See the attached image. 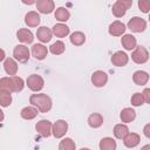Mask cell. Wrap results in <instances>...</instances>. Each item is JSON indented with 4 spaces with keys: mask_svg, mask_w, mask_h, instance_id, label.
Here are the masks:
<instances>
[{
    "mask_svg": "<svg viewBox=\"0 0 150 150\" xmlns=\"http://www.w3.org/2000/svg\"><path fill=\"white\" fill-rule=\"evenodd\" d=\"M29 103L40 112H48L53 105L52 98L47 94H33L29 97Z\"/></svg>",
    "mask_w": 150,
    "mask_h": 150,
    "instance_id": "6da1fadb",
    "label": "cell"
},
{
    "mask_svg": "<svg viewBox=\"0 0 150 150\" xmlns=\"http://www.w3.org/2000/svg\"><path fill=\"white\" fill-rule=\"evenodd\" d=\"M131 6H132V0H117L112 5L111 11L116 18H122Z\"/></svg>",
    "mask_w": 150,
    "mask_h": 150,
    "instance_id": "7a4b0ae2",
    "label": "cell"
},
{
    "mask_svg": "<svg viewBox=\"0 0 150 150\" xmlns=\"http://www.w3.org/2000/svg\"><path fill=\"white\" fill-rule=\"evenodd\" d=\"M131 60L137 64H143L149 60V52L143 46H136L131 53Z\"/></svg>",
    "mask_w": 150,
    "mask_h": 150,
    "instance_id": "3957f363",
    "label": "cell"
},
{
    "mask_svg": "<svg viewBox=\"0 0 150 150\" xmlns=\"http://www.w3.org/2000/svg\"><path fill=\"white\" fill-rule=\"evenodd\" d=\"M13 56H14V59L16 61H19L21 63H25V62H27L29 60L30 52H29V49H28L27 46H25V45H18L13 49Z\"/></svg>",
    "mask_w": 150,
    "mask_h": 150,
    "instance_id": "277c9868",
    "label": "cell"
},
{
    "mask_svg": "<svg viewBox=\"0 0 150 150\" xmlns=\"http://www.w3.org/2000/svg\"><path fill=\"white\" fill-rule=\"evenodd\" d=\"M26 84H27V87L32 90V91H40L42 88H43V86H45V81H43V79L40 76V75H38V74H32V75H29L28 77H27V80H26Z\"/></svg>",
    "mask_w": 150,
    "mask_h": 150,
    "instance_id": "5b68a950",
    "label": "cell"
},
{
    "mask_svg": "<svg viewBox=\"0 0 150 150\" xmlns=\"http://www.w3.org/2000/svg\"><path fill=\"white\" fill-rule=\"evenodd\" d=\"M128 28L134 33H142L146 28V21L139 16H134L129 20Z\"/></svg>",
    "mask_w": 150,
    "mask_h": 150,
    "instance_id": "8992f818",
    "label": "cell"
},
{
    "mask_svg": "<svg viewBox=\"0 0 150 150\" xmlns=\"http://www.w3.org/2000/svg\"><path fill=\"white\" fill-rule=\"evenodd\" d=\"M68 131V123L64 120H57L52 127V134L55 138H62Z\"/></svg>",
    "mask_w": 150,
    "mask_h": 150,
    "instance_id": "52a82bcc",
    "label": "cell"
},
{
    "mask_svg": "<svg viewBox=\"0 0 150 150\" xmlns=\"http://www.w3.org/2000/svg\"><path fill=\"white\" fill-rule=\"evenodd\" d=\"M52 122L48 120H41L35 124L36 131L42 136V137H49L52 135Z\"/></svg>",
    "mask_w": 150,
    "mask_h": 150,
    "instance_id": "ba28073f",
    "label": "cell"
},
{
    "mask_svg": "<svg viewBox=\"0 0 150 150\" xmlns=\"http://www.w3.org/2000/svg\"><path fill=\"white\" fill-rule=\"evenodd\" d=\"M108 82V75L103 70H96L91 75V83L95 87H104Z\"/></svg>",
    "mask_w": 150,
    "mask_h": 150,
    "instance_id": "9c48e42d",
    "label": "cell"
},
{
    "mask_svg": "<svg viewBox=\"0 0 150 150\" xmlns=\"http://www.w3.org/2000/svg\"><path fill=\"white\" fill-rule=\"evenodd\" d=\"M36 8L42 14H49L55 9V4L53 0H39L36 2Z\"/></svg>",
    "mask_w": 150,
    "mask_h": 150,
    "instance_id": "30bf717a",
    "label": "cell"
},
{
    "mask_svg": "<svg viewBox=\"0 0 150 150\" xmlns=\"http://www.w3.org/2000/svg\"><path fill=\"white\" fill-rule=\"evenodd\" d=\"M125 29H127V28H125V25H124L122 21L116 20V21H112V22L110 23L108 32H109V34L112 35V36H121L122 34H124Z\"/></svg>",
    "mask_w": 150,
    "mask_h": 150,
    "instance_id": "8fae6325",
    "label": "cell"
},
{
    "mask_svg": "<svg viewBox=\"0 0 150 150\" xmlns=\"http://www.w3.org/2000/svg\"><path fill=\"white\" fill-rule=\"evenodd\" d=\"M32 54L36 60H45L48 55V49L42 43H35L32 47Z\"/></svg>",
    "mask_w": 150,
    "mask_h": 150,
    "instance_id": "7c38bea8",
    "label": "cell"
},
{
    "mask_svg": "<svg viewBox=\"0 0 150 150\" xmlns=\"http://www.w3.org/2000/svg\"><path fill=\"white\" fill-rule=\"evenodd\" d=\"M128 61H129V56L122 50L114 53L111 56V63L116 67H124L128 63Z\"/></svg>",
    "mask_w": 150,
    "mask_h": 150,
    "instance_id": "4fadbf2b",
    "label": "cell"
},
{
    "mask_svg": "<svg viewBox=\"0 0 150 150\" xmlns=\"http://www.w3.org/2000/svg\"><path fill=\"white\" fill-rule=\"evenodd\" d=\"M52 29H49L48 27L46 26H42V27H39L38 30H36V38L38 40H40L42 43H47L52 40Z\"/></svg>",
    "mask_w": 150,
    "mask_h": 150,
    "instance_id": "5bb4252c",
    "label": "cell"
},
{
    "mask_svg": "<svg viewBox=\"0 0 150 150\" xmlns=\"http://www.w3.org/2000/svg\"><path fill=\"white\" fill-rule=\"evenodd\" d=\"M40 21H41V18L39 13L35 11H30L25 15V22L28 27H38Z\"/></svg>",
    "mask_w": 150,
    "mask_h": 150,
    "instance_id": "9a60e30c",
    "label": "cell"
},
{
    "mask_svg": "<svg viewBox=\"0 0 150 150\" xmlns=\"http://www.w3.org/2000/svg\"><path fill=\"white\" fill-rule=\"evenodd\" d=\"M121 43L123 46V48L125 50H132L136 48L137 46V41H136V38L131 34H124L121 39Z\"/></svg>",
    "mask_w": 150,
    "mask_h": 150,
    "instance_id": "2e32d148",
    "label": "cell"
},
{
    "mask_svg": "<svg viewBox=\"0 0 150 150\" xmlns=\"http://www.w3.org/2000/svg\"><path fill=\"white\" fill-rule=\"evenodd\" d=\"M139 141H141V137L136 132H128L125 135V137L123 138V143L127 148H135L139 144Z\"/></svg>",
    "mask_w": 150,
    "mask_h": 150,
    "instance_id": "e0dca14e",
    "label": "cell"
},
{
    "mask_svg": "<svg viewBox=\"0 0 150 150\" xmlns=\"http://www.w3.org/2000/svg\"><path fill=\"white\" fill-rule=\"evenodd\" d=\"M16 38H18L19 41H21L23 43H32L33 40H34L33 33L27 28H20L16 32Z\"/></svg>",
    "mask_w": 150,
    "mask_h": 150,
    "instance_id": "ac0fdd59",
    "label": "cell"
},
{
    "mask_svg": "<svg viewBox=\"0 0 150 150\" xmlns=\"http://www.w3.org/2000/svg\"><path fill=\"white\" fill-rule=\"evenodd\" d=\"M132 81L137 86H145L149 81V74L144 70H136L132 75Z\"/></svg>",
    "mask_w": 150,
    "mask_h": 150,
    "instance_id": "d6986e66",
    "label": "cell"
},
{
    "mask_svg": "<svg viewBox=\"0 0 150 150\" xmlns=\"http://www.w3.org/2000/svg\"><path fill=\"white\" fill-rule=\"evenodd\" d=\"M69 32H70V28L64 23H56L52 28V33L56 38H64L69 34Z\"/></svg>",
    "mask_w": 150,
    "mask_h": 150,
    "instance_id": "ffe728a7",
    "label": "cell"
},
{
    "mask_svg": "<svg viewBox=\"0 0 150 150\" xmlns=\"http://www.w3.org/2000/svg\"><path fill=\"white\" fill-rule=\"evenodd\" d=\"M4 69H5V71L8 75L15 76V74L18 71V63H16V61L14 59H12V57L6 59L5 62H4Z\"/></svg>",
    "mask_w": 150,
    "mask_h": 150,
    "instance_id": "44dd1931",
    "label": "cell"
},
{
    "mask_svg": "<svg viewBox=\"0 0 150 150\" xmlns=\"http://www.w3.org/2000/svg\"><path fill=\"white\" fill-rule=\"evenodd\" d=\"M38 114H39V110L35 107H33V105L25 107L20 111V116L23 120H33V118H35L38 116Z\"/></svg>",
    "mask_w": 150,
    "mask_h": 150,
    "instance_id": "7402d4cb",
    "label": "cell"
},
{
    "mask_svg": "<svg viewBox=\"0 0 150 150\" xmlns=\"http://www.w3.org/2000/svg\"><path fill=\"white\" fill-rule=\"evenodd\" d=\"M120 117L123 123H130L136 118V111L132 108H124V109H122Z\"/></svg>",
    "mask_w": 150,
    "mask_h": 150,
    "instance_id": "603a6c76",
    "label": "cell"
},
{
    "mask_svg": "<svg viewBox=\"0 0 150 150\" xmlns=\"http://www.w3.org/2000/svg\"><path fill=\"white\" fill-rule=\"evenodd\" d=\"M100 150H116L117 144L112 137H103L100 141Z\"/></svg>",
    "mask_w": 150,
    "mask_h": 150,
    "instance_id": "cb8c5ba5",
    "label": "cell"
},
{
    "mask_svg": "<svg viewBox=\"0 0 150 150\" xmlns=\"http://www.w3.org/2000/svg\"><path fill=\"white\" fill-rule=\"evenodd\" d=\"M88 124H89V127H91L94 129L100 128L103 124V116L101 114H98V112L90 114L89 117H88Z\"/></svg>",
    "mask_w": 150,
    "mask_h": 150,
    "instance_id": "d4e9b609",
    "label": "cell"
},
{
    "mask_svg": "<svg viewBox=\"0 0 150 150\" xmlns=\"http://www.w3.org/2000/svg\"><path fill=\"white\" fill-rule=\"evenodd\" d=\"M54 15H55V19H56L57 21H60V23L68 21L69 18H70L69 11H68L67 8H64V7H57V8L55 9Z\"/></svg>",
    "mask_w": 150,
    "mask_h": 150,
    "instance_id": "484cf974",
    "label": "cell"
},
{
    "mask_svg": "<svg viewBox=\"0 0 150 150\" xmlns=\"http://www.w3.org/2000/svg\"><path fill=\"white\" fill-rule=\"evenodd\" d=\"M128 132H129V128L125 124L120 123V124H116L114 127V136L118 139H123Z\"/></svg>",
    "mask_w": 150,
    "mask_h": 150,
    "instance_id": "4316f807",
    "label": "cell"
},
{
    "mask_svg": "<svg viewBox=\"0 0 150 150\" xmlns=\"http://www.w3.org/2000/svg\"><path fill=\"white\" fill-rule=\"evenodd\" d=\"M70 42L74 46H82L86 42V35L82 32H74L70 34Z\"/></svg>",
    "mask_w": 150,
    "mask_h": 150,
    "instance_id": "83f0119b",
    "label": "cell"
},
{
    "mask_svg": "<svg viewBox=\"0 0 150 150\" xmlns=\"http://www.w3.org/2000/svg\"><path fill=\"white\" fill-rule=\"evenodd\" d=\"M0 90H5L8 93H14V86L12 77H1L0 79Z\"/></svg>",
    "mask_w": 150,
    "mask_h": 150,
    "instance_id": "f1b7e54d",
    "label": "cell"
},
{
    "mask_svg": "<svg viewBox=\"0 0 150 150\" xmlns=\"http://www.w3.org/2000/svg\"><path fill=\"white\" fill-rule=\"evenodd\" d=\"M76 149V144L75 142L69 138V137H66L63 138L60 143H59V150H75Z\"/></svg>",
    "mask_w": 150,
    "mask_h": 150,
    "instance_id": "f546056e",
    "label": "cell"
},
{
    "mask_svg": "<svg viewBox=\"0 0 150 150\" xmlns=\"http://www.w3.org/2000/svg\"><path fill=\"white\" fill-rule=\"evenodd\" d=\"M66 50V45L63 43V41H56V42H54L50 47H49V52L52 53V54H54V55H60V54H62L63 52Z\"/></svg>",
    "mask_w": 150,
    "mask_h": 150,
    "instance_id": "4dcf8cb0",
    "label": "cell"
},
{
    "mask_svg": "<svg viewBox=\"0 0 150 150\" xmlns=\"http://www.w3.org/2000/svg\"><path fill=\"white\" fill-rule=\"evenodd\" d=\"M12 103V95L8 91L0 90V107H9Z\"/></svg>",
    "mask_w": 150,
    "mask_h": 150,
    "instance_id": "1f68e13d",
    "label": "cell"
},
{
    "mask_svg": "<svg viewBox=\"0 0 150 150\" xmlns=\"http://www.w3.org/2000/svg\"><path fill=\"white\" fill-rule=\"evenodd\" d=\"M12 77V81H13V86H14V93H19L25 87V82L20 77V76H11Z\"/></svg>",
    "mask_w": 150,
    "mask_h": 150,
    "instance_id": "d6a6232c",
    "label": "cell"
},
{
    "mask_svg": "<svg viewBox=\"0 0 150 150\" xmlns=\"http://www.w3.org/2000/svg\"><path fill=\"white\" fill-rule=\"evenodd\" d=\"M131 104L134 107H141L142 104H144V100H143V96L141 93H135L132 96H131V100H130Z\"/></svg>",
    "mask_w": 150,
    "mask_h": 150,
    "instance_id": "836d02e7",
    "label": "cell"
},
{
    "mask_svg": "<svg viewBox=\"0 0 150 150\" xmlns=\"http://www.w3.org/2000/svg\"><path fill=\"white\" fill-rule=\"evenodd\" d=\"M138 7H139V9H141L143 13H148L149 9H150V4H149V1H146V0H139V1H138Z\"/></svg>",
    "mask_w": 150,
    "mask_h": 150,
    "instance_id": "e575fe53",
    "label": "cell"
},
{
    "mask_svg": "<svg viewBox=\"0 0 150 150\" xmlns=\"http://www.w3.org/2000/svg\"><path fill=\"white\" fill-rule=\"evenodd\" d=\"M142 96H143V100L145 103H150V89L149 88H145L143 90V93H141Z\"/></svg>",
    "mask_w": 150,
    "mask_h": 150,
    "instance_id": "d590c367",
    "label": "cell"
},
{
    "mask_svg": "<svg viewBox=\"0 0 150 150\" xmlns=\"http://www.w3.org/2000/svg\"><path fill=\"white\" fill-rule=\"evenodd\" d=\"M149 129H150V124L148 123V124H145V127H144V135H145V137H150V131H149Z\"/></svg>",
    "mask_w": 150,
    "mask_h": 150,
    "instance_id": "8d00e7d4",
    "label": "cell"
},
{
    "mask_svg": "<svg viewBox=\"0 0 150 150\" xmlns=\"http://www.w3.org/2000/svg\"><path fill=\"white\" fill-rule=\"evenodd\" d=\"M5 59H6V53H5V50H4V49H1V48H0V62H1V61H4Z\"/></svg>",
    "mask_w": 150,
    "mask_h": 150,
    "instance_id": "74e56055",
    "label": "cell"
},
{
    "mask_svg": "<svg viewBox=\"0 0 150 150\" xmlns=\"http://www.w3.org/2000/svg\"><path fill=\"white\" fill-rule=\"evenodd\" d=\"M4 118H5V115H4V111L0 109V122H2L4 121Z\"/></svg>",
    "mask_w": 150,
    "mask_h": 150,
    "instance_id": "f35d334b",
    "label": "cell"
},
{
    "mask_svg": "<svg viewBox=\"0 0 150 150\" xmlns=\"http://www.w3.org/2000/svg\"><path fill=\"white\" fill-rule=\"evenodd\" d=\"M141 150H150V144H145L144 146H142Z\"/></svg>",
    "mask_w": 150,
    "mask_h": 150,
    "instance_id": "ab89813d",
    "label": "cell"
},
{
    "mask_svg": "<svg viewBox=\"0 0 150 150\" xmlns=\"http://www.w3.org/2000/svg\"><path fill=\"white\" fill-rule=\"evenodd\" d=\"M23 4H29L30 5V4H34V1H23Z\"/></svg>",
    "mask_w": 150,
    "mask_h": 150,
    "instance_id": "60d3db41",
    "label": "cell"
},
{
    "mask_svg": "<svg viewBox=\"0 0 150 150\" xmlns=\"http://www.w3.org/2000/svg\"><path fill=\"white\" fill-rule=\"evenodd\" d=\"M80 150H90V149H89V148H81Z\"/></svg>",
    "mask_w": 150,
    "mask_h": 150,
    "instance_id": "b9f144b4",
    "label": "cell"
}]
</instances>
